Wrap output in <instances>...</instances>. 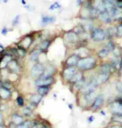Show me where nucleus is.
Returning a JSON list of instances; mask_svg holds the SVG:
<instances>
[{
    "label": "nucleus",
    "mask_w": 122,
    "mask_h": 128,
    "mask_svg": "<svg viewBox=\"0 0 122 128\" xmlns=\"http://www.w3.org/2000/svg\"><path fill=\"white\" fill-rule=\"evenodd\" d=\"M61 38L66 49L72 50V51L79 46L80 41V38L73 30L64 31L61 35Z\"/></svg>",
    "instance_id": "f257e3e1"
},
{
    "label": "nucleus",
    "mask_w": 122,
    "mask_h": 128,
    "mask_svg": "<svg viewBox=\"0 0 122 128\" xmlns=\"http://www.w3.org/2000/svg\"><path fill=\"white\" fill-rule=\"evenodd\" d=\"M97 66V59L93 55L80 58L78 61L77 68L80 71H90L95 69Z\"/></svg>",
    "instance_id": "f03ea898"
},
{
    "label": "nucleus",
    "mask_w": 122,
    "mask_h": 128,
    "mask_svg": "<svg viewBox=\"0 0 122 128\" xmlns=\"http://www.w3.org/2000/svg\"><path fill=\"white\" fill-rule=\"evenodd\" d=\"M36 32L37 31H33V32L26 34L22 36V37L19 38V40H18L15 44L20 45V46L25 48L26 50H29L30 49H32L33 43H34Z\"/></svg>",
    "instance_id": "7ed1b4c3"
},
{
    "label": "nucleus",
    "mask_w": 122,
    "mask_h": 128,
    "mask_svg": "<svg viewBox=\"0 0 122 128\" xmlns=\"http://www.w3.org/2000/svg\"><path fill=\"white\" fill-rule=\"evenodd\" d=\"M90 40L95 43H101L107 40L106 30L101 27H95L90 32Z\"/></svg>",
    "instance_id": "20e7f679"
},
{
    "label": "nucleus",
    "mask_w": 122,
    "mask_h": 128,
    "mask_svg": "<svg viewBox=\"0 0 122 128\" xmlns=\"http://www.w3.org/2000/svg\"><path fill=\"white\" fill-rule=\"evenodd\" d=\"M29 72L31 77L34 79H37L40 76H44L45 72V64L42 62L33 63Z\"/></svg>",
    "instance_id": "39448f33"
},
{
    "label": "nucleus",
    "mask_w": 122,
    "mask_h": 128,
    "mask_svg": "<svg viewBox=\"0 0 122 128\" xmlns=\"http://www.w3.org/2000/svg\"><path fill=\"white\" fill-rule=\"evenodd\" d=\"M54 83H55V78L54 76H44V74L34 80V84L36 87L42 86H51Z\"/></svg>",
    "instance_id": "423d86ee"
},
{
    "label": "nucleus",
    "mask_w": 122,
    "mask_h": 128,
    "mask_svg": "<svg viewBox=\"0 0 122 128\" xmlns=\"http://www.w3.org/2000/svg\"><path fill=\"white\" fill-rule=\"evenodd\" d=\"M78 68L76 66L74 67H69V66H64V69L62 70L61 76L64 79V81L69 82L70 80L73 78V76L78 72Z\"/></svg>",
    "instance_id": "0eeeda50"
},
{
    "label": "nucleus",
    "mask_w": 122,
    "mask_h": 128,
    "mask_svg": "<svg viewBox=\"0 0 122 128\" xmlns=\"http://www.w3.org/2000/svg\"><path fill=\"white\" fill-rule=\"evenodd\" d=\"M54 38L50 37V36H48L46 38H44L43 40L40 41V43L38 44L37 48L39 49L42 51V53H44V54H47L49 52V50L50 49V47L52 46L54 43Z\"/></svg>",
    "instance_id": "6e6552de"
},
{
    "label": "nucleus",
    "mask_w": 122,
    "mask_h": 128,
    "mask_svg": "<svg viewBox=\"0 0 122 128\" xmlns=\"http://www.w3.org/2000/svg\"><path fill=\"white\" fill-rule=\"evenodd\" d=\"M56 16L55 15H50V14H43L40 16L39 26L42 28L47 27L50 24H54L56 22Z\"/></svg>",
    "instance_id": "1a4fd4ad"
},
{
    "label": "nucleus",
    "mask_w": 122,
    "mask_h": 128,
    "mask_svg": "<svg viewBox=\"0 0 122 128\" xmlns=\"http://www.w3.org/2000/svg\"><path fill=\"white\" fill-rule=\"evenodd\" d=\"M19 59H17V58H13L9 61L8 64V70L10 73H15V74H19L21 70H22V66L19 62Z\"/></svg>",
    "instance_id": "9d476101"
},
{
    "label": "nucleus",
    "mask_w": 122,
    "mask_h": 128,
    "mask_svg": "<svg viewBox=\"0 0 122 128\" xmlns=\"http://www.w3.org/2000/svg\"><path fill=\"white\" fill-rule=\"evenodd\" d=\"M80 59V57L77 54L74 52H71L69 55H67L64 61V66H69V67H74L77 66L79 60Z\"/></svg>",
    "instance_id": "9b49d317"
},
{
    "label": "nucleus",
    "mask_w": 122,
    "mask_h": 128,
    "mask_svg": "<svg viewBox=\"0 0 122 128\" xmlns=\"http://www.w3.org/2000/svg\"><path fill=\"white\" fill-rule=\"evenodd\" d=\"M42 54V51L38 48H32L29 50L28 54V59L31 63L39 62L40 56Z\"/></svg>",
    "instance_id": "f8f14e48"
},
{
    "label": "nucleus",
    "mask_w": 122,
    "mask_h": 128,
    "mask_svg": "<svg viewBox=\"0 0 122 128\" xmlns=\"http://www.w3.org/2000/svg\"><path fill=\"white\" fill-rule=\"evenodd\" d=\"M111 110L113 113L116 116H121L122 115V99H119L114 102H112L110 106Z\"/></svg>",
    "instance_id": "ddd939ff"
},
{
    "label": "nucleus",
    "mask_w": 122,
    "mask_h": 128,
    "mask_svg": "<svg viewBox=\"0 0 122 128\" xmlns=\"http://www.w3.org/2000/svg\"><path fill=\"white\" fill-rule=\"evenodd\" d=\"M116 70V67H115L111 62H105L100 64V73H107V74H111Z\"/></svg>",
    "instance_id": "4468645a"
},
{
    "label": "nucleus",
    "mask_w": 122,
    "mask_h": 128,
    "mask_svg": "<svg viewBox=\"0 0 122 128\" xmlns=\"http://www.w3.org/2000/svg\"><path fill=\"white\" fill-rule=\"evenodd\" d=\"M72 52L75 53V54H77L80 58H83V57H86V56H89V55H91V54H90V49H88L87 46H80V47H77L76 49L74 50Z\"/></svg>",
    "instance_id": "2eb2a0df"
},
{
    "label": "nucleus",
    "mask_w": 122,
    "mask_h": 128,
    "mask_svg": "<svg viewBox=\"0 0 122 128\" xmlns=\"http://www.w3.org/2000/svg\"><path fill=\"white\" fill-rule=\"evenodd\" d=\"M98 19H100V20L103 23L107 24H111L112 21L114 20L113 18H112L111 14H109L108 11H104V12H102V13H100V15H99Z\"/></svg>",
    "instance_id": "dca6fc26"
},
{
    "label": "nucleus",
    "mask_w": 122,
    "mask_h": 128,
    "mask_svg": "<svg viewBox=\"0 0 122 128\" xmlns=\"http://www.w3.org/2000/svg\"><path fill=\"white\" fill-rule=\"evenodd\" d=\"M104 104V96L103 95H98L95 98L94 101L92 102V109L96 110H99Z\"/></svg>",
    "instance_id": "f3484780"
},
{
    "label": "nucleus",
    "mask_w": 122,
    "mask_h": 128,
    "mask_svg": "<svg viewBox=\"0 0 122 128\" xmlns=\"http://www.w3.org/2000/svg\"><path fill=\"white\" fill-rule=\"evenodd\" d=\"M12 96V90L10 89L6 88L4 86L0 87V99L3 100H7L10 99Z\"/></svg>",
    "instance_id": "a211bd4d"
},
{
    "label": "nucleus",
    "mask_w": 122,
    "mask_h": 128,
    "mask_svg": "<svg viewBox=\"0 0 122 128\" xmlns=\"http://www.w3.org/2000/svg\"><path fill=\"white\" fill-rule=\"evenodd\" d=\"M110 77H111V74H107V73H99L95 76V80H96L97 83L99 86L102 84L106 83L109 80Z\"/></svg>",
    "instance_id": "6ab92c4d"
},
{
    "label": "nucleus",
    "mask_w": 122,
    "mask_h": 128,
    "mask_svg": "<svg viewBox=\"0 0 122 128\" xmlns=\"http://www.w3.org/2000/svg\"><path fill=\"white\" fill-rule=\"evenodd\" d=\"M92 5L95 8H96L100 13H102V12H104V11H106L104 0H93Z\"/></svg>",
    "instance_id": "aec40b11"
},
{
    "label": "nucleus",
    "mask_w": 122,
    "mask_h": 128,
    "mask_svg": "<svg viewBox=\"0 0 122 128\" xmlns=\"http://www.w3.org/2000/svg\"><path fill=\"white\" fill-rule=\"evenodd\" d=\"M56 71H57V69H56V67L54 64H51V63L45 64L44 76H54Z\"/></svg>",
    "instance_id": "412c9836"
},
{
    "label": "nucleus",
    "mask_w": 122,
    "mask_h": 128,
    "mask_svg": "<svg viewBox=\"0 0 122 128\" xmlns=\"http://www.w3.org/2000/svg\"><path fill=\"white\" fill-rule=\"evenodd\" d=\"M15 45L17 47V52H18V59L23 60V59H25L26 57H28V51H29V50H26L25 48L20 46V45H18V44H15Z\"/></svg>",
    "instance_id": "4be33fe9"
},
{
    "label": "nucleus",
    "mask_w": 122,
    "mask_h": 128,
    "mask_svg": "<svg viewBox=\"0 0 122 128\" xmlns=\"http://www.w3.org/2000/svg\"><path fill=\"white\" fill-rule=\"evenodd\" d=\"M43 97H44V96H42L41 95H39V93L36 92L35 94H33V95L30 96L29 102L33 104V105H35V106H38L40 102H41Z\"/></svg>",
    "instance_id": "5701e85b"
},
{
    "label": "nucleus",
    "mask_w": 122,
    "mask_h": 128,
    "mask_svg": "<svg viewBox=\"0 0 122 128\" xmlns=\"http://www.w3.org/2000/svg\"><path fill=\"white\" fill-rule=\"evenodd\" d=\"M111 53H112L111 50L110 49H108V48L105 45L104 47L101 48V49L98 51L97 56H98V58H100V59H105V58H106L110 54H111Z\"/></svg>",
    "instance_id": "b1692460"
},
{
    "label": "nucleus",
    "mask_w": 122,
    "mask_h": 128,
    "mask_svg": "<svg viewBox=\"0 0 122 128\" xmlns=\"http://www.w3.org/2000/svg\"><path fill=\"white\" fill-rule=\"evenodd\" d=\"M106 30L107 34V40H111L113 38L116 37V27H115V26H110Z\"/></svg>",
    "instance_id": "393cba45"
},
{
    "label": "nucleus",
    "mask_w": 122,
    "mask_h": 128,
    "mask_svg": "<svg viewBox=\"0 0 122 128\" xmlns=\"http://www.w3.org/2000/svg\"><path fill=\"white\" fill-rule=\"evenodd\" d=\"M37 93H39V95H41L42 96H47L50 91V86H38L37 87Z\"/></svg>",
    "instance_id": "a878e982"
},
{
    "label": "nucleus",
    "mask_w": 122,
    "mask_h": 128,
    "mask_svg": "<svg viewBox=\"0 0 122 128\" xmlns=\"http://www.w3.org/2000/svg\"><path fill=\"white\" fill-rule=\"evenodd\" d=\"M86 83H87V80H86L85 77H84L82 80H80V81H78V82H76V83L73 84L72 86H73V87H74V89H75V90H81L84 87H85Z\"/></svg>",
    "instance_id": "bb28decb"
},
{
    "label": "nucleus",
    "mask_w": 122,
    "mask_h": 128,
    "mask_svg": "<svg viewBox=\"0 0 122 128\" xmlns=\"http://www.w3.org/2000/svg\"><path fill=\"white\" fill-rule=\"evenodd\" d=\"M84 77H85L84 76V72L80 71V70H78V72L73 76V78L70 80V81H69V83L70 84H73L76 83V82L80 81V80H82L84 78Z\"/></svg>",
    "instance_id": "cd10ccee"
},
{
    "label": "nucleus",
    "mask_w": 122,
    "mask_h": 128,
    "mask_svg": "<svg viewBox=\"0 0 122 128\" xmlns=\"http://www.w3.org/2000/svg\"><path fill=\"white\" fill-rule=\"evenodd\" d=\"M12 122H13V123H14L15 125L18 126V125H20L21 123L23 122V116H21L15 113V114L12 115Z\"/></svg>",
    "instance_id": "c85d7f7f"
},
{
    "label": "nucleus",
    "mask_w": 122,
    "mask_h": 128,
    "mask_svg": "<svg viewBox=\"0 0 122 128\" xmlns=\"http://www.w3.org/2000/svg\"><path fill=\"white\" fill-rule=\"evenodd\" d=\"M20 22H21V15H20V14H16V15L13 18V19H12V21H11L12 28L18 27V26L20 24Z\"/></svg>",
    "instance_id": "c756f323"
},
{
    "label": "nucleus",
    "mask_w": 122,
    "mask_h": 128,
    "mask_svg": "<svg viewBox=\"0 0 122 128\" xmlns=\"http://www.w3.org/2000/svg\"><path fill=\"white\" fill-rule=\"evenodd\" d=\"M62 9V5L59 1H55L54 3H52L49 7V11H55V10H59Z\"/></svg>",
    "instance_id": "7c9ffc66"
},
{
    "label": "nucleus",
    "mask_w": 122,
    "mask_h": 128,
    "mask_svg": "<svg viewBox=\"0 0 122 128\" xmlns=\"http://www.w3.org/2000/svg\"><path fill=\"white\" fill-rule=\"evenodd\" d=\"M31 126H32V122L29 120H26V122H23L20 125H18L17 128H30Z\"/></svg>",
    "instance_id": "2f4dec72"
},
{
    "label": "nucleus",
    "mask_w": 122,
    "mask_h": 128,
    "mask_svg": "<svg viewBox=\"0 0 122 128\" xmlns=\"http://www.w3.org/2000/svg\"><path fill=\"white\" fill-rule=\"evenodd\" d=\"M23 112L24 116H30L33 112V108L30 106H28L23 109Z\"/></svg>",
    "instance_id": "473e14b6"
},
{
    "label": "nucleus",
    "mask_w": 122,
    "mask_h": 128,
    "mask_svg": "<svg viewBox=\"0 0 122 128\" xmlns=\"http://www.w3.org/2000/svg\"><path fill=\"white\" fill-rule=\"evenodd\" d=\"M23 7H24V8L28 12V13H33V12L35 11V6L33 5V4H31L28 3L25 6H23Z\"/></svg>",
    "instance_id": "72a5a7b5"
},
{
    "label": "nucleus",
    "mask_w": 122,
    "mask_h": 128,
    "mask_svg": "<svg viewBox=\"0 0 122 128\" xmlns=\"http://www.w3.org/2000/svg\"><path fill=\"white\" fill-rule=\"evenodd\" d=\"M13 28H9L7 27V26H4V27L2 28L1 32H0V33H1V34L3 36H7L10 31H13Z\"/></svg>",
    "instance_id": "f704fd0d"
},
{
    "label": "nucleus",
    "mask_w": 122,
    "mask_h": 128,
    "mask_svg": "<svg viewBox=\"0 0 122 128\" xmlns=\"http://www.w3.org/2000/svg\"><path fill=\"white\" fill-rule=\"evenodd\" d=\"M16 102H17V105L18 106H24V103H25L24 98H23L22 96H18L16 99Z\"/></svg>",
    "instance_id": "c9c22d12"
},
{
    "label": "nucleus",
    "mask_w": 122,
    "mask_h": 128,
    "mask_svg": "<svg viewBox=\"0 0 122 128\" xmlns=\"http://www.w3.org/2000/svg\"><path fill=\"white\" fill-rule=\"evenodd\" d=\"M116 37H122V24H120L116 27Z\"/></svg>",
    "instance_id": "e433bc0d"
},
{
    "label": "nucleus",
    "mask_w": 122,
    "mask_h": 128,
    "mask_svg": "<svg viewBox=\"0 0 122 128\" xmlns=\"http://www.w3.org/2000/svg\"><path fill=\"white\" fill-rule=\"evenodd\" d=\"M84 4H85V0H75V5L79 8H81Z\"/></svg>",
    "instance_id": "4c0bfd02"
},
{
    "label": "nucleus",
    "mask_w": 122,
    "mask_h": 128,
    "mask_svg": "<svg viewBox=\"0 0 122 128\" xmlns=\"http://www.w3.org/2000/svg\"><path fill=\"white\" fill-rule=\"evenodd\" d=\"M6 52V47L3 44L0 43V54H3Z\"/></svg>",
    "instance_id": "58836bf2"
},
{
    "label": "nucleus",
    "mask_w": 122,
    "mask_h": 128,
    "mask_svg": "<svg viewBox=\"0 0 122 128\" xmlns=\"http://www.w3.org/2000/svg\"><path fill=\"white\" fill-rule=\"evenodd\" d=\"M116 88H117V90H118L119 92H122V84L121 83H120L119 82L116 86Z\"/></svg>",
    "instance_id": "ea45409f"
},
{
    "label": "nucleus",
    "mask_w": 122,
    "mask_h": 128,
    "mask_svg": "<svg viewBox=\"0 0 122 128\" xmlns=\"http://www.w3.org/2000/svg\"><path fill=\"white\" fill-rule=\"evenodd\" d=\"M117 68L119 69V70H121L122 69V57L120 58V60H119V64H118V67Z\"/></svg>",
    "instance_id": "a19ab883"
},
{
    "label": "nucleus",
    "mask_w": 122,
    "mask_h": 128,
    "mask_svg": "<svg viewBox=\"0 0 122 128\" xmlns=\"http://www.w3.org/2000/svg\"><path fill=\"white\" fill-rule=\"evenodd\" d=\"M18 1H19V3H20L21 4H22V5H23V6H25L26 4H28L26 0H18Z\"/></svg>",
    "instance_id": "79ce46f5"
},
{
    "label": "nucleus",
    "mask_w": 122,
    "mask_h": 128,
    "mask_svg": "<svg viewBox=\"0 0 122 128\" xmlns=\"http://www.w3.org/2000/svg\"><path fill=\"white\" fill-rule=\"evenodd\" d=\"M0 124L1 125H3V116L0 113Z\"/></svg>",
    "instance_id": "37998d69"
},
{
    "label": "nucleus",
    "mask_w": 122,
    "mask_h": 128,
    "mask_svg": "<svg viewBox=\"0 0 122 128\" xmlns=\"http://www.w3.org/2000/svg\"><path fill=\"white\" fill-rule=\"evenodd\" d=\"M111 128H122V126L121 125H114L111 126Z\"/></svg>",
    "instance_id": "c03bdc74"
},
{
    "label": "nucleus",
    "mask_w": 122,
    "mask_h": 128,
    "mask_svg": "<svg viewBox=\"0 0 122 128\" xmlns=\"http://www.w3.org/2000/svg\"><path fill=\"white\" fill-rule=\"evenodd\" d=\"M30 128H40L39 127V125H33L32 127H30Z\"/></svg>",
    "instance_id": "a18cd8bd"
},
{
    "label": "nucleus",
    "mask_w": 122,
    "mask_h": 128,
    "mask_svg": "<svg viewBox=\"0 0 122 128\" xmlns=\"http://www.w3.org/2000/svg\"><path fill=\"white\" fill-rule=\"evenodd\" d=\"M2 3L3 4H8V0H2Z\"/></svg>",
    "instance_id": "49530a36"
},
{
    "label": "nucleus",
    "mask_w": 122,
    "mask_h": 128,
    "mask_svg": "<svg viewBox=\"0 0 122 128\" xmlns=\"http://www.w3.org/2000/svg\"><path fill=\"white\" fill-rule=\"evenodd\" d=\"M90 122H92V120H94V117H90V119H89Z\"/></svg>",
    "instance_id": "de8ad7c7"
},
{
    "label": "nucleus",
    "mask_w": 122,
    "mask_h": 128,
    "mask_svg": "<svg viewBox=\"0 0 122 128\" xmlns=\"http://www.w3.org/2000/svg\"><path fill=\"white\" fill-rule=\"evenodd\" d=\"M1 86H2V80L0 79V87H1Z\"/></svg>",
    "instance_id": "09e8293b"
},
{
    "label": "nucleus",
    "mask_w": 122,
    "mask_h": 128,
    "mask_svg": "<svg viewBox=\"0 0 122 128\" xmlns=\"http://www.w3.org/2000/svg\"><path fill=\"white\" fill-rule=\"evenodd\" d=\"M0 128H3V125H1V124H0Z\"/></svg>",
    "instance_id": "8fccbe9b"
},
{
    "label": "nucleus",
    "mask_w": 122,
    "mask_h": 128,
    "mask_svg": "<svg viewBox=\"0 0 122 128\" xmlns=\"http://www.w3.org/2000/svg\"><path fill=\"white\" fill-rule=\"evenodd\" d=\"M121 116V117H122V115H121V116Z\"/></svg>",
    "instance_id": "3c124183"
},
{
    "label": "nucleus",
    "mask_w": 122,
    "mask_h": 128,
    "mask_svg": "<svg viewBox=\"0 0 122 128\" xmlns=\"http://www.w3.org/2000/svg\"><path fill=\"white\" fill-rule=\"evenodd\" d=\"M121 96H122V92H121ZM121 99H122V96H121Z\"/></svg>",
    "instance_id": "603ef678"
}]
</instances>
